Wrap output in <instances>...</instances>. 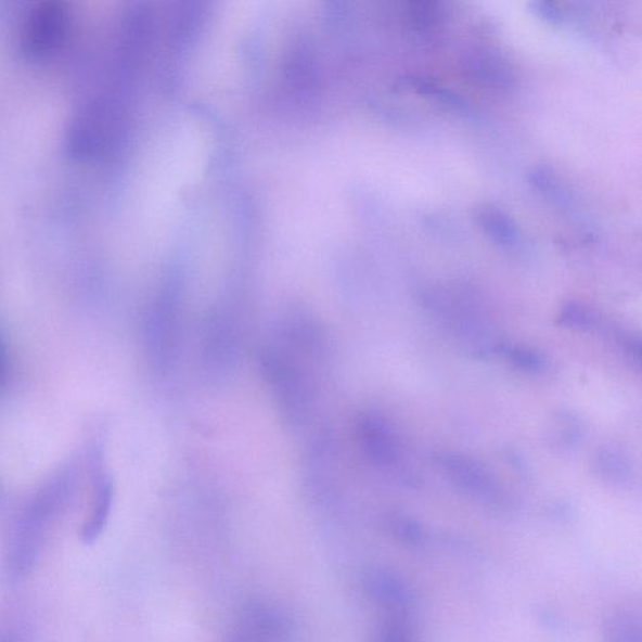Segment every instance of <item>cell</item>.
Masks as SVG:
<instances>
[{
  "mask_svg": "<svg viewBox=\"0 0 642 642\" xmlns=\"http://www.w3.org/2000/svg\"><path fill=\"white\" fill-rule=\"evenodd\" d=\"M409 18L421 30H431L439 26L445 18L441 5L436 2H414L408 5Z\"/></svg>",
  "mask_w": 642,
  "mask_h": 642,
  "instance_id": "obj_18",
  "label": "cell"
},
{
  "mask_svg": "<svg viewBox=\"0 0 642 642\" xmlns=\"http://www.w3.org/2000/svg\"><path fill=\"white\" fill-rule=\"evenodd\" d=\"M532 12L540 18L553 24L562 22V12L556 3L552 2H532L529 3Z\"/></svg>",
  "mask_w": 642,
  "mask_h": 642,
  "instance_id": "obj_23",
  "label": "cell"
},
{
  "mask_svg": "<svg viewBox=\"0 0 642 642\" xmlns=\"http://www.w3.org/2000/svg\"><path fill=\"white\" fill-rule=\"evenodd\" d=\"M74 487V472H60L24 505L5 551L4 568L11 580H22L35 568L48 534L67 509Z\"/></svg>",
  "mask_w": 642,
  "mask_h": 642,
  "instance_id": "obj_2",
  "label": "cell"
},
{
  "mask_svg": "<svg viewBox=\"0 0 642 642\" xmlns=\"http://www.w3.org/2000/svg\"><path fill=\"white\" fill-rule=\"evenodd\" d=\"M389 529L398 541L409 545H419L424 540L422 526L419 522L408 516H391L389 519Z\"/></svg>",
  "mask_w": 642,
  "mask_h": 642,
  "instance_id": "obj_19",
  "label": "cell"
},
{
  "mask_svg": "<svg viewBox=\"0 0 642 642\" xmlns=\"http://www.w3.org/2000/svg\"><path fill=\"white\" fill-rule=\"evenodd\" d=\"M369 599L388 614L407 615L414 604L413 592L401 577L384 567L372 568L365 576Z\"/></svg>",
  "mask_w": 642,
  "mask_h": 642,
  "instance_id": "obj_7",
  "label": "cell"
},
{
  "mask_svg": "<svg viewBox=\"0 0 642 642\" xmlns=\"http://www.w3.org/2000/svg\"><path fill=\"white\" fill-rule=\"evenodd\" d=\"M529 181L534 188L542 192L544 197L553 201V203L564 206L567 203V192L564 184L555 174L545 168H536L529 174Z\"/></svg>",
  "mask_w": 642,
  "mask_h": 642,
  "instance_id": "obj_17",
  "label": "cell"
},
{
  "mask_svg": "<svg viewBox=\"0 0 642 642\" xmlns=\"http://www.w3.org/2000/svg\"><path fill=\"white\" fill-rule=\"evenodd\" d=\"M581 438V424L572 414L561 413L552 422L549 439L551 446L562 449H569Z\"/></svg>",
  "mask_w": 642,
  "mask_h": 642,
  "instance_id": "obj_16",
  "label": "cell"
},
{
  "mask_svg": "<svg viewBox=\"0 0 642 642\" xmlns=\"http://www.w3.org/2000/svg\"><path fill=\"white\" fill-rule=\"evenodd\" d=\"M593 472L604 482L624 486L631 479L629 460L615 448H601L593 459Z\"/></svg>",
  "mask_w": 642,
  "mask_h": 642,
  "instance_id": "obj_13",
  "label": "cell"
},
{
  "mask_svg": "<svg viewBox=\"0 0 642 642\" xmlns=\"http://www.w3.org/2000/svg\"><path fill=\"white\" fill-rule=\"evenodd\" d=\"M179 295L167 288L150 311L147 319V347L152 360L160 372L172 364L178 347L180 311Z\"/></svg>",
  "mask_w": 642,
  "mask_h": 642,
  "instance_id": "obj_4",
  "label": "cell"
},
{
  "mask_svg": "<svg viewBox=\"0 0 642 642\" xmlns=\"http://www.w3.org/2000/svg\"><path fill=\"white\" fill-rule=\"evenodd\" d=\"M0 642H28V633L18 622H0Z\"/></svg>",
  "mask_w": 642,
  "mask_h": 642,
  "instance_id": "obj_22",
  "label": "cell"
},
{
  "mask_svg": "<svg viewBox=\"0 0 642 642\" xmlns=\"http://www.w3.org/2000/svg\"><path fill=\"white\" fill-rule=\"evenodd\" d=\"M292 633V622L280 609L252 604L239 615L224 642H288Z\"/></svg>",
  "mask_w": 642,
  "mask_h": 642,
  "instance_id": "obj_5",
  "label": "cell"
},
{
  "mask_svg": "<svg viewBox=\"0 0 642 642\" xmlns=\"http://www.w3.org/2000/svg\"><path fill=\"white\" fill-rule=\"evenodd\" d=\"M561 323L572 328H589L593 323V316L583 305L568 303L562 310Z\"/></svg>",
  "mask_w": 642,
  "mask_h": 642,
  "instance_id": "obj_20",
  "label": "cell"
},
{
  "mask_svg": "<svg viewBox=\"0 0 642 642\" xmlns=\"http://www.w3.org/2000/svg\"><path fill=\"white\" fill-rule=\"evenodd\" d=\"M87 464L92 478V501L84 525L79 529V540L85 544H92L100 539L108 524L112 504H114V484L103 468L102 449L99 445L94 444L90 448Z\"/></svg>",
  "mask_w": 642,
  "mask_h": 642,
  "instance_id": "obj_6",
  "label": "cell"
},
{
  "mask_svg": "<svg viewBox=\"0 0 642 642\" xmlns=\"http://www.w3.org/2000/svg\"><path fill=\"white\" fill-rule=\"evenodd\" d=\"M440 463L455 485L463 491L479 499L492 500L496 496V486L491 476L475 461L464 459L462 455H441Z\"/></svg>",
  "mask_w": 642,
  "mask_h": 642,
  "instance_id": "obj_10",
  "label": "cell"
},
{
  "mask_svg": "<svg viewBox=\"0 0 642 642\" xmlns=\"http://www.w3.org/2000/svg\"><path fill=\"white\" fill-rule=\"evenodd\" d=\"M505 355L511 359L512 363L519 369H524L528 373L540 372L543 367V361L535 351L526 348H510Z\"/></svg>",
  "mask_w": 642,
  "mask_h": 642,
  "instance_id": "obj_21",
  "label": "cell"
},
{
  "mask_svg": "<svg viewBox=\"0 0 642 642\" xmlns=\"http://www.w3.org/2000/svg\"><path fill=\"white\" fill-rule=\"evenodd\" d=\"M477 223L485 235L502 247H515L519 243V229L515 220L499 207H480Z\"/></svg>",
  "mask_w": 642,
  "mask_h": 642,
  "instance_id": "obj_11",
  "label": "cell"
},
{
  "mask_svg": "<svg viewBox=\"0 0 642 642\" xmlns=\"http://www.w3.org/2000/svg\"><path fill=\"white\" fill-rule=\"evenodd\" d=\"M8 380H10V357H8L5 343L0 335V395L7 387Z\"/></svg>",
  "mask_w": 642,
  "mask_h": 642,
  "instance_id": "obj_24",
  "label": "cell"
},
{
  "mask_svg": "<svg viewBox=\"0 0 642 642\" xmlns=\"http://www.w3.org/2000/svg\"><path fill=\"white\" fill-rule=\"evenodd\" d=\"M602 642H642L641 619L629 608L609 613L601 628Z\"/></svg>",
  "mask_w": 642,
  "mask_h": 642,
  "instance_id": "obj_12",
  "label": "cell"
},
{
  "mask_svg": "<svg viewBox=\"0 0 642 642\" xmlns=\"http://www.w3.org/2000/svg\"><path fill=\"white\" fill-rule=\"evenodd\" d=\"M463 72L473 84L495 91L511 90L515 72L501 55L489 51L472 52L463 60Z\"/></svg>",
  "mask_w": 642,
  "mask_h": 642,
  "instance_id": "obj_9",
  "label": "cell"
},
{
  "mask_svg": "<svg viewBox=\"0 0 642 642\" xmlns=\"http://www.w3.org/2000/svg\"><path fill=\"white\" fill-rule=\"evenodd\" d=\"M323 336L305 318L287 320L261 356V367L279 403L291 416H303L317 396L323 361Z\"/></svg>",
  "mask_w": 642,
  "mask_h": 642,
  "instance_id": "obj_1",
  "label": "cell"
},
{
  "mask_svg": "<svg viewBox=\"0 0 642 642\" xmlns=\"http://www.w3.org/2000/svg\"><path fill=\"white\" fill-rule=\"evenodd\" d=\"M70 30V14L66 3L44 0L24 14L20 47L31 61L50 60L62 50Z\"/></svg>",
  "mask_w": 642,
  "mask_h": 642,
  "instance_id": "obj_3",
  "label": "cell"
},
{
  "mask_svg": "<svg viewBox=\"0 0 642 642\" xmlns=\"http://www.w3.org/2000/svg\"><path fill=\"white\" fill-rule=\"evenodd\" d=\"M358 438L361 449L373 463L390 465L399 457V445L390 425L375 414L361 415L358 422Z\"/></svg>",
  "mask_w": 642,
  "mask_h": 642,
  "instance_id": "obj_8",
  "label": "cell"
},
{
  "mask_svg": "<svg viewBox=\"0 0 642 642\" xmlns=\"http://www.w3.org/2000/svg\"><path fill=\"white\" fill-rule=\"evenodd\" d=\"M371 642H416V637L406 615L388 614L374 631Z\"/></svg>",
  "mask_w": 642,
  "mask_h": 642,
  "instance_id": "obj_15",
  "label": "cell"
},
{
  "mask_svg": "<svg viewBox=\"0 0 642 642\" xmlns=\"http://www.w3.org/2000/svg\"><path fill=\"white\" fill-rule=\"evenodd\" d=\"M405 82L413 88L414 92L424 95V98L433 99L446 107L459 111L467 110V103L459 94L447 90V88L440 86L436 80L413 76L408 77Z\"/></svg>",
  "mask_w": 642,
  "mask_h": 642,
  "instance_id": "obj_14",
  "label": "cell"
}]
</instances>
